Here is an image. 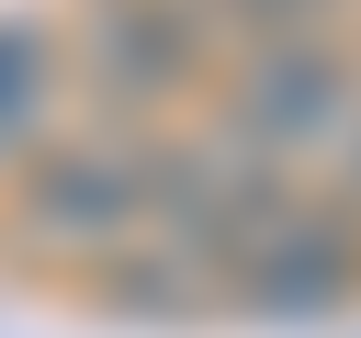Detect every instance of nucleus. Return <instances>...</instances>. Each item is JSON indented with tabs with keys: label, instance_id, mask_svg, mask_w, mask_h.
<instances>
[{
	"label": "nucleus",
	"instance_id": "f257e3e1",
	"mask_svg": "<svg viewBox=\"0 0 361 338\" xmlns=\"http://www.w3.org/2000/svg\"><path fill=\"white\" fill-rule=\"evenodd\" d=\"M226 146L248 158H316V146H350L361 135V56L338 34H282V45H248V68L226 79Z\"/></svg>",
	"mask_w": 361,
	"mask_h": 338
},
{
	"label": "nucleus",
	"instance_id": "f03ea898",
	"mask_svg": "<svg viewBox=\"0 0 361 338\" xmlns=\"http://www.w3.org/2000/svg\"><path fill=\"white\" fill-rule=\"evenodd\" d=\"M23 214H34V237H56V248H79V259L102 270V259L135 248V225L158 214V146H113V135L45 146V158L23 169Z\"/></svg>",
	"mask_w": 361,
	"mask_h": 338
},
{
	"label": "nucleus",
	"instance_id": "7ed1b4c3",
	"mask_svg": "<svg viewBox=\"0 0 361 338\" xmlns=\"http://www.w3.org/2000/svg\"><path fill=\"white\" fill-rule=\"evenodd\" d=\"M226 293H237L248 315H327V304H350V293H361V214L293 192V203L271 214V237L226 270Z\"/></svg>",
	"mask_w": 361,
	"mask_h": 338
},
{
	"label": "nucleus",
	"instance_id": "20e7f679",
	"mask_svg": "<svg viewBox=\"0 0 361 338\" xmlns=\"http://www.w3.org/2000/svg\"><path fill=\"white\" fill-rule=\"evenodd\" d=\"M203 34H214L203 0H102V23H90V79H102L113 101H169V90L203 79Z\"/></svg>",
	"mask_w": 361,
	"mask_h": 338
},
{
	"label": "nucleus",
	"instance_id": "39448f33",
	"mask_svg": "<svg viewBox=\"0 0 361 338\" xmlns=\"http://www.w3.org/2000/svg\"><path fill=\"white\" fill-rule=\"evenodd\" d=\"M90 282H102V304H113V315H192V304L214 293V270H203L192 248H169V237H135V248H113Z\"/></svg>",
	"mask_w": 361,
	"mask_h": 338
},
{
	"label": "nucleus",
	"instance_id": "423d86ee",
	"mask_svg": "<svg viewBox=\"0 0 361 338\" xmlns=\"http://www.w3.org/2000/svg\"><path fill=\"white\" fill-rule=\"evenodd\" d=\"M34 113H45V45H34V23H0V146Z\"/></svg>",
	"mask_w": 361,
	"mask_h": 338
}]
</instances>
